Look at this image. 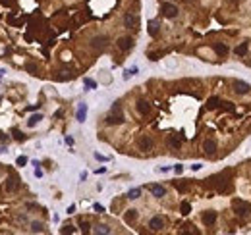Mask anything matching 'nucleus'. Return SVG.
<instances>
[{
    "label": "nucleus",
    "instance_id": "obj_1",
    "mask_svg": "<svg viewBox=\"0 0 251 235\" xmlns=\"http://www.w3.org/2000/svg\"><path fill=\"white\" fill-rule=\"evenodd\" d=\"M234 210H236L238 216H247L251 212V206L245 200H234Z\"/></svg>",
    "mask_w": 251,
    "mask_h": 235
},
{
    "label": "nucleus",
    "instance_id": "obj_2",
    "mask_svg": "<svg viewBox=\"0 0 251 235\" xmlns=\"http://www.w3.org/2000/svg\"><path fill=\"white\" fill-rule=\"evenodd\" d=\"M162 14L166 16V18L172 19V18H176V16H178V8L174 4H170V2H164V4H162Z\"/></svg>",
    "mask_w": 251,
    "mask_h": 235
},
{
    "label": "nucleus",
    "instance_id": "obj_3",
    "mask_svg": "<svg viewBox=\"0 0 251 235\" xmlns=\"http://www.w3.org/2000/svg\"><path fill=\"white\" fill-rule=\"evenodd\" d=\"M234 91H236L238 95H245V92L251 91V85L245 83V81H234Z\"/></svg>",
    "mask_w": 251,
    "mask_h": 235
},
{
    "label": "nucleus",
    "instance_id": "obj_4",
    "mask_svg": "<svg viewBox=\"0 0 251 235\" xmlns=\"http://www.w3.org/2000/svg\"><path fill=\"white\" fill-rule=\"evenodd\" d=\"M151 148H153V139L147 137V135H143V137L139 139V150L147 152V150H151Z\"/></svg>",
    "mask_w": 251,
    "mask_h": 235
},
{
    "label": "nucleus",
    "instance_id": "obj_5",
    "mask_svg": "<svg viewBox=\"0 0 251 235\" xmlns=\"http://www.w3.org/2000/svg\"><path fill=\"white\" fill-rule=\"evenodd\" d=\"M149 227L153 231H160L164 227V220L160 216H155V218H151V222H149Z\"/></svg>",
    "mask_w": 251,
    "mask_h": 235
},
{
    "label": "nucleus",
    "instance_id": "obj_6",
    "mask_svg": "<svg viewBox=\"0 0 251 235\" xmlns=\"http://www.w3.org/2000/svg\"><path fill=\"white\" fill-rule=\"evenodd\" d=\"M124 121V116H122V112H112V116H108L106 118V123L108 125H118Z\"/></svg>",
    "mask_w": 251,
    "mask_h": 235
},
{
    "label": "nucleus",
    "instance_id": "obj_7",
    "mask_svg": "<svg viewBox=\"0 0 251 235\" xmlns=\"http://www.w3.org/2000/svg\"><path fill=\"white\" fill-rule=\"evenodd\" d=\"M131 46H133V39L131 37H122L120 41H118V48H120V50H130Z\"/></svg>",
    "mask_w": 251,
    "mask_h": 235
},
{
    "label": "nucleus",
    "instance_id": "obj_8",
    "mask_svg": "<svg viewBox=\"0 0 251 235\" xmlns=\"http://www.w3.org/2000/svg\"><path fill=\"white\" fill-rule=\"evenodd\" d=\"M85 116H87V104H79V106H77V112H75V120L83 123V121H85Z\"/></svg>",
    "mask_w": 251,
    "mask_h": 235
},
{
    "label": "nucleus",
    "instance_id": "obj_9",
    "mask_svg": "<svg viewBox=\"0 0 251 235\" xmlns=\"http://www.w3.org/2000/svg\"><path fill=\"white\" fill-rule=\"evenodd\" d=\"M149 191L153 193V197H157V198H160V197L166 195V191H164L162 185H149Z\"/></svg>",
    "mask_w": 251,
    "mask_h": 235
},
{
    "label": "nucleus",
    "instance_id": "obj_10",
    "mask_svg": "<svg viewBox=\"0 0 251 235\" xmlns=\"http://www.w3.org/2000/svg\"><path fill=\"white\" fill-rule=\"evenodd\" d=\"M19 189V181L16 179V177H10L8 181H6V191L8 193H14V191H18Z\"/></svg>",
    "mask_w": 251,
    "mask_h": 235
},
{
    "label": "nucleus",
    "instance_id": "obj_11",
    "mask_svg": "<svg viewBox=\"0 0 251 235\" xmlns=\"http://www.w3.org/2000/svg\"><path fill=\"white\" fill-rule=\"evenodd\" d=\"M124 25L128 29H133L135 25H137V18H135L133 14H126V18H124Z\"/></svg>",
    "mask_w": 251,
    "mask_h": 235
},
{
    "label": "nucleus",
    "instance_id": "obj_12",
    "mask_svg": "<svg viewBox=\"0 0 251 235\" xmlns=\"http://www.w3.org/2000/svg\"><path fill=\"white\" fill-rule=\"evenodd\" d=\"M203 150H205V154H209V156H211V154H214V150H216V143L211 141V139H209V141H205V143H203Z\"/></svg>",
    "mask_w": 251,
    "mask_h": 235
},
{
    "label": "nucleus",
    "instance_id": "obj_13",
    "mask_svg": "<svg viewBox=\"0 0 251 235\" xmlns=\"http://www.w3.org/2000/svg\"><path fill=\"white\" fill-rule=\"evenodd\" d=\"M91 46H93V48H97V50L104 48V46H106V37H95L93 41H91Z\"/></svg>",
    "mask_w": 251,
    "mask_h": 235
},
{
    "label": "nucleus",
    "instance_id": "obj_14",
    "mask_svg": "<svg viewBox=\"0 0 251 235\" xmlns=\"http://www.w3.org/2000/svg\"><path fill=\"white\" fill-rule=\"evenodd\" d=\"M216 222V212H205L203 214V224L205 226H213Z\"/></svg>",
    "mask_w": 251,
    "mask_h": 235
},
{
    "label": "nucleus",
    "instance_id": "obj_15",
    "mask_svg": "<svg viewBox=\"0 0 251 235\" xmlns=\"http://www.w3.org/2000/svg\"><path fill=\"white\" fill-rule=\"evenodd\" d=\"M149 110H151V106H149V102L147 100H139L137 102V112H139V114H149Z\"/></svg>",
    "mask_w": 251,
    "mask_h": 235
},
{
    "label": "nucleus",
    "instance_id": "obj_16",
    "mask_svg": "<svg viewBox=\"0 0 251 235\" xmlns=\"http://www.w3.org/2000/svg\"><path fill=\"white\" fill-rule=\"evenodd\" d=\"M158 27H160V25H158V21H149V27H147V31H149V35L151 37H157L158 35Z\"/></svg>",
    "mask_w": 251,
    "mask_h": 235
},
{
    "label": "nucleus",
    "instance_id": "obj_17",
    "mask_svg": "<svg viewBox=\"0 0 251 235\" xmlns=\"http://www.w3.org/2000/svg\"><path fill=\"white\" fill-rule=\"evenodd\" d=\"M72 77H74V73L68 71V69H62V71H58V75H56L58 81H68V79H72Z\"/></svg>",
    "mask_w": 251,
    "mask_h": 235
},
{
    "label": "nucleus",
    "instance_id": "obj_18",
    "mask_svg": "<svg viewBox=\"0 0 251 235\" xmlns=\"http://www.w3.org/2000/svg\"><path fill=\"white\" fill-rule=\"evenodd\" d=\"M214 52L218 56H226L228 54V46L222 44V42H216V44H214Z\"/></svg>",
    "mask_w": 251,
    "mask_h": 235
},
{
    "label": "nucleus",
    "instance_id": "obj_19",
    "mask_svg": "<svg viewBox=\"0 0 251 235\" xmlns=\"http://www.w3.org/2000/svg\"><path fill=\"white\" fill-rule=\"evenodd\" d=\"M124 220L128 222V224H131L133 220H137V210H133V208H131V210H126V216H124Z\"/></svg>",
    "mask_w": 251,
    "mask_h": 235
},
{
    "label": "nucleus",
    "instance_id": "obj_20",
    "mask_svg": "<svg viewBox=\"0 0 251 235\" xmlns=\"http://www.w3.org/2000/svg\"><path fill=\"white\" fill-rule=\"evenodd\" d=\"M41 120H43V116H41V114H35V116H31V118H29L27 125H29V127H35V125H37Z\"/></svg>",
    "mask_w": 251,
    "mask_h": 235
},
{
    "label": "nucleus",
    "instance_id": "obj_21",
    "mask_svg": "<svg viewBox=\"0 0 251 235\" xmlns=\"http://www.w3.org/2000/svg\"><path fill=\"white\" fill-rule=\"evenodd\" d=\"M247 48H249V44H247V42H242V44L236 48V54L238 56H245L247 54Z\"/></svg>",
    "mask_w": 251,
    "mask_h": 235
},
{
    "label": "nucleus",
    "instance_id": "obj_22",
    "mask_svg": "<svg viewBox=\"0 0 251 235\" xmlns=\"http://www.w3.org/2000/svg\"><path fill=\"white\" fill-rule=\"evenodd\" d=\"M218 104H220V98L218 97H213V98L207 100V108H218Z\"/></svg>",
    "mask_w": 251,
    "mask_h": 235
},
{
    "label": "nucleus",
    "instance_id": "obj_23",
    "mask_svg": "<svg viewBox=\"0 0 251 235\" xmlns=\"http://www.w3.org/2000/svg\"><path fill=\"white\" fill-rule=\"evenodd\" d=\"M180 145H182L180 137H176V135H172V137H170V147H172V148H180Z\"/></svg>",
    "mask_w": 251,
    "mask_h": 235
},
{
    "label": "nucleus",
    "instance_id": "obj_24",
    "mask_svg": "<svg viewBox=\"0 0 251 235\" xmlns=\"http://www.w3.org/2000/svg\"><path fill=\"white\" fill-rule=\"evenodd\" d=\"M141 197V189H130L128 191V198H139Z\"/></svg>",
    "mask_w": 251,
    "mask_h": 235
},
{
    "label": "nucleus",
    "instance_id": "obj_25",
    "mask_svg": "<svg viewBox=\"0 0 251 235\" xmlns=\"http://www.w3.org/2000/svg\"><path fill=\"white\" fill-rule=\"evenodd\" d=\"M93 231H95V233H110L112 229H110L108 226H97V227H95Z\"/></svg>",
    "mask_w": 251,
    "mask_h": 235
},
{
    "label": "nucleus",
    "instance_id": "obj_26",
    "mask_svg": "<svg viewBox=\"0 0 251 235\" xmlns=\"http://www.w3.org/2000/svg\"><path fill=\"white\" fill-rule=\"evenodd\" d=\"M31 231H33V233H41V231H43V224L33 222V224H31Z\"/></svg>",
    "mask_w": 251,
    "mask_h": 235
},
{
    "label": "nucleus",
    "instance_id": "obj_27",
    "mask_svg": "<svg viewBox=\"0 0 251 235\" xmlns=\"http://www.w3.org/2000/svg\"><path fill=\"white\" fill-rule=\"evenodd\" d=\"M25 69H27L31 75H37V73H39V68H37L35 64H27V66H25Z\"/></svg>",
    "mask_w": 251,
    "mask_h": 235
},
{
    "label": "nucleus",
    "instance_id": "obj_28",
    "mask_svg": "<svg viewBox=\"0 0 251 235\" xmlns=\"http://www.w3.org/2000/svg\"><path fill=\"white\" fill-rule=\"evenodd\" d=\"M135 73H137V68L133 66V68H130V69H126L124 71V79H130L131 75H135Z\"/></svg>",
    "mask_w": 251,
    "mask_h": 235
},
{
    "label": "nucleus",
    "instance_id": "obj_29",
    "mask_svg": "<svg viewBox=\"0 0 251 235\" xmlns=\"http://www.w3.org/2000/svg\"><path fill=\"white\" fill-rule=\"evenodd\" d=\"M180 208H182V214H189V210H191V204L187 203V200H184Z\"/></svg>",
    "mask_w": 251,
    "mask_h": 235
},
{
    "label": "nucleus",
    "instance_id": "obj_30",
    "mask_svg": "<svg viewBox=\"0 0 251 235\" xmlns=\"http://www.w3.org/2000/svg\"><path fill=\"white\" fill-rule=\"evenodd\" d=\"M83 83H85V87H89V89H97V83H95L93 79H89V77H85Z\"/></svg>",
    "mask_w": 251,
    "mask_h": 235
},
{
    "label": "nucleus",
    "instance_id": "obj_31",
    "mask_svg": "<svg viewBox=\"0 0 251 235\" xmlns=\"http://www.w3.org/2000/svg\"><path fill=\"white\" fill-rule=\"evenodd\" d=\"M14 139H16V141H23L25 135L21 133V131H18V129H14Z\"/></svg>",
    "mask_w": 251,
    "mask_h": 235
},
{
    "label": "nucleus",
    "instance_id": "obj_32",
    "mask_svg": "<svg viewBox=\"0 0 251 235\" xmlns=\"http://www.w3.org/2000/svg\"><path fill=\"white\" fill-rule=\"evenodd\" d=\"M16 164H18V166H25V164H27V158H25V156H18Z\"/></svg>",
    "mask_w": 251,
    "mask_h": 235
},
{
    "label": "nucleus",
    "instance_id": "obj_33",
    "mask_svg": "<svg viewBox=\"0 0 251 235\" xmlns=\"http://www.w3.org/2000/svg\"><path fill=\"white\" fill-rule=\"evenodd\" d=\"M74 231H75V229H74L72 226H66V227H62V233H74Z\"/></svg>",
    "mask_w": 251,
    "mask_h": 235
},
{
    "label": "nucleus",
    "instance_id": "obj_34",
    "mask_svg": "<svg viewBox=\"0 0 251 235\" xmlns=\"http://www.w3.org/2000/svg\"><path fill=\"white\" fill-rule=\"evenodd\" d=\"M174 171H176V174H182V171H184V166H182V164H176V166H174Z\"/></svg>",
    "mask_w": 251,
    "mask_h": 235
},
{
    "label": "nucleus",
    "instance_id": "obj_35",
    "mask_svg": "<svg viewBox=\"0 0 251 235\" xmlns=\"http://www.w3.org/2000/svg\"><path fill=\"white\" fill-rule=\"evenodd\" d=\"M95 158H97V160H102V162H106V160H108L106 156H102V154H99V152H95Z\"/></svg>",
    "mask_w": 251,
    "mask_h": 235
},
{
    "label": "nucleus",
    "instance_id": "obj_36",
    "mask_svg": "<svg viewBox=\"0 0 251 235\" xmlns=\"http://www.w3.org/2000/svg\"><path fill=\"white\" fill-rule=\"evenodd\" d=\"M81 231H85V233L89 231V224L87 222H81Z\"/></svg>",
    "mask_w": 251,
    "mask_h": 235
},
{
    "label": "nucleus",
    "instance_id": "obj_37",
    "mask_svg": "<svg viewBox=\"0 0 251 235\" xmlns=\"http://www.w3.org/2000/svg\"><path fill=\"white\" fill-rule=\"evenodd\" d=\"M35 175H37V177H43V170H39V168H35Z\"/></svg>",
    "mask_w": 251,
    "mask_h": 235
},
{
    "label": "nucleus",
    "instance_id": "obj_38",
    "mask_svg": "<svg viewBox=\"0 0 251 235\" xmlns=\"http://www.w3.org/2000/svg\"><path fill=\"white\" fill-rule=\"evenodd\" d=\"M66 143L70 145V147H74V139H72V137H66Z\"/></svg>",
    "mask_w": 251,
    "mask_h": 235
},
{
    "label": "nucleus",
    "instance_id": "obj_39",
    "mask_svg": "<svg viewBox=\"0 0 251 235\" xmlns=\"http://www.w3.org/2000/svg\"><path fill=\"white\" fill-rule=\"evenodd\" d=\"M95 210H97V212H104V208H102L101 204H95Z\"/></svg>",
    "mask_w": 251,
    "mask_h": 235
},
{
    "label": "nucleus",
    "instance_id": "obj_40",
    "mask_svg": "<svg viewBox=\"0 0 251 235\" xmlns=\"http://www.w3.org/2000/svg\"><path fill=\"white\" fill-rule=\"evenodd\" d=\"M199 168H201V164H193V166H191V170H193V171H197Z\"/></svg>",
    "mask_w": 251,
    "mask_h": 235
},
{
    "label": "nucleus",
    "instance_id": "obj_41",
    "mask_svg": "<svg viewBox=\"0 0 251 235\" xmlns=\"http://www.w3.org/2000/svg\"><path fill=\"white\" fill-rule=\"evenodd\" d=\"M74 212H75V206H74V204H72V206L68 208V214H74Z\"/></svg>",
    "mask_w": 251,
    "mask_h": 235
},
{
    "label": "nucleus",
    "instance_id": "obj_42",
    "mask_svg": "<svg viewBox=\"0 0 251 235\" xmlns=\"http://www.w3.org/2000/svg\"><path fill=\"white\" fill-rule=\"evenodd\" d=\"M149 58H151V60L155 62V60H158V54H149Z\"/></svg>",
    "mask_w": 251,
    "mask_h": 235
}]
</instances>
